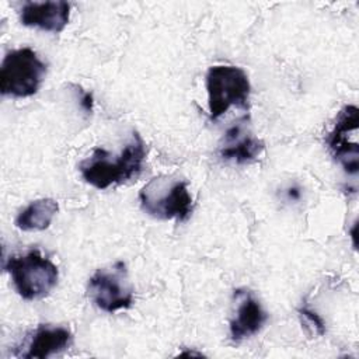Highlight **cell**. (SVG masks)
<instances>
[{
  "label": "cell",
  "mask_w": 359,
  "mask_h": 359,
  "mask_svg": "<svg viewBox=\"0 0 359 359\" xmlns=\"http://www.w3.org/2000/svg\"><path fill=\"white\" fill-rule=\"evenodd\" d=\"M147 154L146 144L137 132L118 156H111L105 149L95 147L90 157L79 164L83 180L97 189H107L139 177Z\"/></svg>",
  "instance_id": "obj_1"
},
{
  "label": "cell",
  "mask_w": 359,
  "mask_h": 359,
  "mask_svg": "<svg viewBox=\"0 0 359 359\" xmlns=\"http://www.w3.org/2000/svg\"><path fill=\"white\" fill-rule=\"evenodd\" d=\"M139 202L149 216L160 220L175 219L187 222L194 209V201L185 180L158 175L151 178L139 192Z\"/></svg>",
  "instance_id": "obj_2"
},
{
  "label": "cell",
  "mask_w": 359,
  "mask_h": 359,
  "mask_svg": "<svg viewBox=\"0 0 359 359\" xmlns=\"http://www.w3.org/2000/svg\"><path fill=\"white\" fill-rule=\"evenodd\" d=\"M15 292L24 300L46 297L57 285L59 269L39 250H29L24 255H10L4 262Z\"/></svg>",
  "instance_id": "obj_3"
},
{
  "label": "cell",
  "mask_w": 359,
  "mask_h": 359,
  "mask_svg": "<svg viewBox=\"0 0 359 359\" xmlns=\"http://www.w3.org/2000/svg\"><path fill=\"white\" fill-rule=\"evenodd\" d=\"M206 91L209 119L217 121L231 107L248 108L251 84L241 67L216 65L206 73Z\"/></svg>",
  "instance_id": "obj_4"
},
{
  "label": "cell",
  "mask_w": 359,
  "mask_h": 359,
  "mask_svg": "<svg viewBox=\"0 0 359 359\" xmlns=\"http://www.w3.org/2000/svg\"><path fill=\"white\" fill-rule=\"evenodd\" d=\"M46 74V65L32 48L6 53L0 66V93L6 97L27 98L38 93Z\"/></svg>",
  "instance_id": "obj_5"
},
{
  "label": "cell",
  "mask_w": 359,
  "mask_h": 359,
  "mask_svg": "<svg viewBox=\"0 0 359 359\" xmlns=\"http://www.w3.org/2000/svg\"><path fill=\"white\" fill-rule=\"evenodd\" d=\"M87 290L91 302L105 313L129 309L133 303V287L122 261L97 269L88 279Z\"/></svg>",
  "instance_id": "obj_6"
},
{
  "label": "cell",
  "mask_w": 359,
  "mask_h": 359,
  "mask_svg": "<svg viewBox=\"0 0 359 359\" xmlns=\"http://www.w3.org/2000/svg\"><path fill=\"white\" fill-rule=\"evenodd\" d=\"M358 125V107L345 105L339 111L334 128L327 137V144L332 153V157L351 175H356L359 170V144L356 140L349 139L351 136H356Z\"/></svg>",
  "instance_id": "obj_7"
},
{
  "label": "cell",
  "mask_w": 359,
  "mask_h": 359,
  "mask_svg": "<svg viewBox=\"0 0 359 359\" xmlns=\"http://www.w3.org/2000/svg\"><path fill=\"white\" fill-rule=\"evenodd\" d=\"M234 297L237 300V307L236 314L230 321L229 331L230 338L234 342H240L257 335L268 321V314L251 292L237 289L234 290Z\"/></svg>",
  "instance_id": "obj_8"
},
{
  "label": "cell",
  "mask_w": 359,
  "mask_h": 359,
  "mask_svg": "<svg viewBox=\"0 0 359 359\" xmlns=\"http://www.w3.org/2000/svg\"><path fill=\"white\" fill-rule=\"evenodd\" d=\"M70 18L67 1H27L20 10V21L29 28L62 32Z\"/></svg>",
  "instance_id": "obj_9"
},
{
  "label": "cell",
  "mask_w": 359,
  "mask_h": 359,
  "mask_svg": "<svg viewBox=\"0 0 359 359\" xmlns=\"http://www.w3.org/2000/svg\"><path fill=\"white\" fill-rule=\"evenodd\" d=\"M73 342V334L67 327L39 324L25 344V351L20 358L46 359L67 349Z\"/></svg>",
  "instance_id": "obj_10"
},
{
  "label": "cell",
  "mask_w": 359,
  "mask_h": 359,
  "mask_svg": "<svg viewBox=\"0 0 359 359\" xmlns=\"http://www.w3.org/2000/svg\"><path fill=\"white\" fill-rule=\"evenodd\" d=\"M264 147L261 139L247 132L241 123H237L226 130L219 154L227 161L245 164L255 160L264 151Z\"/></svg>",
  "instance_id": "obj_11"
},
{
  "label": "cell",
  "mask_w": 359,
  "mask_h": 359,
  "mask_svg": "<svg viewBox=\"0 0 359 359\" xmlns=\"http://www.w3.org/2000/svg\"><path fill=\"white\" fill-rule=\"evenodd\" d=\"M57 210L59 205L55 199H35L17 215L14 224L22 231H41L50 226Z\"/></svg>",
  "instance_id": "obj_12"
},
{
  "label": "cell",
  "mask_w": 359,
  "mask_h": 359,
  "mask_svg": "<svg viewBox=\"0 0 359 359\" xmlns=\"http://www.w3.org/2000/svg\"><path fill=\"white\" fill-rule=\"evenodd\" d=\"M299 316L302 318V323L311 330L316 335H324L325 334V323L321 318L320 314H317L314 310H311L307 306H302L299 310Z\"/></svg>",
  "instance_id": "obj_13"
},
{
  "label": "cell",
  "mask_w": 359,
  "mask_h": 359,
  "mask_svg": "<svg viewBox=\"0 0 359 359\" xmlns=\"http://www.w3.org/2000/svg\"><path fill=\"white\" fill-rule=\"evenodd\" d=\"M300 195H302V192H300V188L299 187H289L287 189H286V196H287V199H290V201H299L300 199Z\"/></svg>",
  "instance_id": "obj_14"
}]
</instances>
